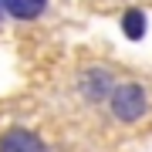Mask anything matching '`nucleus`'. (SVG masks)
Segmentation results:
<instances>
[{
	"label": "nucleus",
	"mask_w": 152,
	"mask_h": 152,
	"mask_svg": "<svg viewBox=\"0 0 152 152\" xmlns=\"http://www.w3.org/2000/svg\"><path fill=\"white\" fill-rule=\"evenodd\" d=\"M48 7V0H4V10L14 20H37Z\"/></svg>",
	"instance_id": "nucleus-4"
},
{
	"label": "nucleus",
	"mask_w": 152,
	"mask_h": 152,
	"mask_svg": "<svg viewBox=\"0 0 152 152\" xmlns=\"http://www.w3.org/2000/svg\"><path fill=\"white\" fill-rule=\"evenodd\" d=\"M78 88H81V95H85L91 105L108 102V98H112V91H115L112 71H105V68H88L85 75H81V81H78Z\"/></svg>",
	"instance_id": "nucleus-2"
},
{
	"label": "nucleus",
	"mask_w": 152,
	"mask_h": 152,
	"mask_svg": "<svg viewBox=\"0 0 152 152\" xmlns=\"http://www.w3.org/2000/svg\"><path fill=\"white\" fill-rule=\"evenodd\" d=\"M108 105H112V115H115L118 122L132 125V122L145 118V112H149V95H145V88H142V85L125 81V85H115Z\"/></svg>",
	"instance_id": "nucleus-1"
},
{
	"label": "nucleus",
	"mask_w": 152,
	"mask_h": 152,
	"mask_svg": "<svg viewBox=\"0 0 152 152\" xmlns=\"http://www.w3.org/2000/svg\"><path fill=\"white\" fill-rule=\"evenodd\" d=\"M0 17H4V0H0Z\"/></svg>",
	"instance_id": "nucleus-6"
},
{
	"label": "nucleus",
	"mask_w": 152,
	"mask_h": 152,
	"mask_svg": "<svg viewBox=\"0 0 152 152\" xmlns=\"http://www.w3.org/2000/svg\"><path fill=\"white\" fill-rule=\"evenodd\" d=\"M0 152H48V145L41 142L37 132L17 125V129H7L0 135Z\"/></svg>",
	"instance_id": "nucleus-3"
},
{
	"label": "nucleus",
	"mask_w": 152,
	"mask_h": 152,
	"mask_svg": "<svg viewBox=\"0 0 152 152\" xmlns=\"http://www.w3.org/2000/svg\"><path fill=\"white\" fill-rule=\"evenodd\" d=\"M145 31H149V17H145V10L129 7V10L122 14V34H125L129 41H142V37H145Z\"/></svg>",
	"instance_id": "nucleus-5"
}]
</instances>
